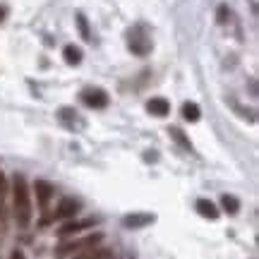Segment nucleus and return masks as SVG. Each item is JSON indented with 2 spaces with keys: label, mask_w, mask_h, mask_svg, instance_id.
Listing matches in <instances>:
<instances>
[{
  "label": "nucleus",
  "mask_w": 259,
  "mask_h": 259,
  "mask_svg": "<svg viewBox=\"0 0 259 259\" xmlns=\"http://www.w3.org/2000/svg\"><path fill=\"white\" fill-rule=\"evenodd\" d=\"M12 197H15V218L22 228H27L32 223V197H29V185L22 175L15 178Z\"/></svg>",
  "instance_id": "obj_1"
},
{
  "label": "nucleus",
  "mask_w": 259,
  "mask_h": 259,
  "mask_svg": "<svg viewBox=\"0 0 259 259\" xmlns=\"http://www.w3.org/2000/svg\"><path fill=\"white\" fill-rule=\"evenodd\" d=\"M127 46L135 55H147L151 51V36L147 34L144 24H135L127 32Z\"/></svg>",
  "instance_id": "obj_2"
},
{
  "label": "nucleus",
  "mask_w": 259,
  "mask_h": 259,
  "mask_svg": "<svg viewBox=\"0 0 259 259\" xmlns=\"http://www.w3.org/2000/svg\"><path fill=\"white\" fill-rule=\"evenodd\" d=\"M79 98H82V103L89 108H106L108 101H110L103 89H84V91L79 94Z\"/></svg>",
  "instance_id": "obj_3"
},
{
  "label": "nucleus",
  "mask_w": 259,
  "mask_h": 259,
  "mask_svg": "<svg viewBox=\"0 0 259 259\" xmlns=\"http://www.w3.org/2000/svg\"><path fill=\"white\" fill-rule=\"evenodd\" d=\"M156 221V214H149V211H137V214H127L125 218H122V226L125 228H144L149 226V223H154Z\"/></svg>",
  "instance_id": "obj_4"
},
{
  "label": "nucleus",
  "mask_w": 259,
  "mask_h": 259,
  "mask_svg": "<svg viewBox=\"0 0 259 259\" xmlns=\"http://www.w3.org/2000/svg\"><path fill=\"white\" fill-rule=\"evenodd\" d=\"M101 240H103V235H101V233H94V235L84 237V240H75V242L60 245V247H58V252H60V254H65V252H72V249H79V247H94V245H98Z\"/></svg>",
  "instance_id": "obj_5"
},
{
  "label": "nucleus",
  "mask_w": 259,
  "mask_h": 259,
  "mask_svg": "<svg viewBox=\"0 0 259 259\" xmlns=\"http://www.w3.org/2000/svg\"><path fill=\"white\" fill-rule=\"evenodd\" d=\"M147 110H149L151 115H156V118H166L171 113V103H168V98L154 96L147 101Z\"/></svg>",
  "instance_id": "obj_6"
},
{
  "label": "nucleus",
  "mask_w": 259,
  "mask_h": 259,
  "mask_svg": "<svg viewBox=\"0 0 259 259\" xmlns=\"http://www.w3.org/2000/svg\"><path fill=\"white\" fill-rule=\"evenodd\" d=\"M94 223H96V221H91V218H84V221H70V223H65V226L58 228V235H60V237L75 235V233L84 230V228H91Z\"/></svg>",
  "instance_id": "obj_7"
},
{
  "label": "nucleus",
  "mask_w": 259,
  "mask_h": 259,
  "mask_svg": "<svg viewBox=\"0 0 259 259\" xmlns=\"http://www.w3.org/2000/svg\"><path fill=\"white\" fill-rule=\"evenodd\" d=\"M77 211H79V202H77V199H70V197H67V199H63V202L58 204V209H55L53 218H58V221H60V218H70V216H75Z\"/></svg>",
  "instance_id": "obj_8"
},
{
  "label": "nucleus",
  "mask_w": 259,
  "mask_h": 259,
  "mask_svg": "<svg viewBox=\"0 0 259 259\" xmlns=\"http://www.w3.org/2000/svg\"><path fill=\"white\" fill-rule=\"evenodd\" d=\"M34 190H36V199H39V206L46 209L48 202H51V197H53V187L46 183V180H36L34 183Z\"/></svg>",
  "instance_id": "obj_9"
},
{
  "label": "nucleus",
  "mask_w": 259,
  "mask_h": 259,
  "mask_svg": "<svg viewBox=\"0 0 259 259\" xmlns=\"http://www.w3.org/2000/svg\"><path fill=\"white\" fill-rule=\"evenodd\" d=\"M197 211H199V216H204V218H218V209H216V204L211 202V199H199L197 202Z\"/></svg>",
  "instance_id": "obj_10"
},
{
  "label": "nucleus",
  "mask_w": 259,
  "mask_h": 259,
  "mask_svg": "<svg viewBox=\"0 0 259 259\" xmlns=\"http://www.w3.org/2000/svg\"><path fill=\"white\" fill-rule=\"evenodd\" d=\"M63 58L67 65H79L82 63V48H77V46H65Z\"/></svg>",
  "instance_id": "obj_11"
},
{
  "label": "nucleus",
  "mask_w": 259,
  "mask_h": 259,
  "mask_svg": "<svg viewBox=\"0 0 259 259\" xmlns=\"http://www.w3.org/2000/svg\"><path fill=\"white\" fill-rule=\"evenodd\" d=\"M183 118L190 120V122H197V120L202 118V110H199V106H197V103L187 101V103L183 106Z\"/></svg>",
  "instance_id": "obj_12"
},
{
  "label": "nucleus",
  "mask_w": 259,
  "mask_h": 259,
  "mask_svg": "<svg viewBox=\"0 0 259 259\" xmlns=\"http://www.w3.org/2000/svg\"><path fill=\"white\" fill-rule=\"evenodd\" d=\"M221 204L226 209V214H230V216L240 211V199L233 197V194H223V197H221Z\"/></svg>",
  "instance_id": "obj_13"
},
{
  "label": "nucleus",
  "mask_w": 259,
  "mask_h": 259,
  "mask_svg": "<svg viewBox=\"0 0 259 259\" xmlns=\"http://www.w3.org/2000/svg\"><path fill=\"white\" fill-rule=\"evenodd\" d=\"M168 132H171V137H173L175 142H178V144H180V147H183L185 151H192V142L187 140V135H185V132H183L180 127H171Z\"/></svg>",
  "instance_id": "obj_14"
},
{
  "label": "nucleus",
  "mask_w": 259,
  "mask_h": 259,
  "mask_svg": "<svg viewBox=\"0 0 259 259\" xmlns=\"http://www.w3.org/2000/svg\"><path fill=\"white\" fill-rule=\"evenodd\" d=\"M58 118L63 120V125L67 130H75V122H77V113L72 108H60V113H58Z\"/></svg>",
  "instance_id": "obj_15"
},
{
  "label": "nucleus",
  "mask_w": 259,
  "mask_h": 259,
  "mask_svg": "<svg viewBox=\"0 0 259 259\" xmlns=\"http://www.w3.org/2000/svg\"><path fill=\"white\" fill-rule=\"evenodd\" d=\"M77 27H79V34H82V39L84 41H91V29H89V22H86V17L82 15V12H77Z\"/></svg>",
  "instance_id": "obj_16"
},
{
  "label": "nucleus",
  "mask_w": 259,
  "mask_h": 259,
  "mask_svg": "<svg viewBox=\"0 0 259 259\" xmlns=\"http://www.w3.org/2000/svg\"><path fill=\"white\" fill-rule=\"evenodd\" d=\"M228 17H230V10H228L226 5H221V8H218V15H216V20H218V24H226Z\"/></svg>",
  "instance_id": "obj_17"
},
{
  "label": "nucleus",
  "mask_w": 259,
  "mask_h": 259,
  "mask_svg": "<svg viewBox=\"0 0 259 259\" xmlns=\"http://www.w3.org/2000/svg\"><path fill=\"white\" fill-rule=\"evenodd\" d=\"M156 159H159L156 151H147V154H144V161H156Z\"/></svg>",
  "instance_id": "obj_18"
},
{
  "label": "nucleus",
  "mask_w": 259,
  "mask_h": 259,
  "mask_svg": "<svg viewBox=\"0 0 259 259\" xmlns=\"http://www.w3.org/2000/svg\"><path fill=\"white\" fill-rule=\"evenodd\" d=\"M249 91H252V96H257V82L254 79H249Z\"/></svg>",
  "instance_id": "obj_19"
},
{
  "label": "nucleus",
  "mask_w": 259,
  "mask_h": 259,
  "mask_svg": "<svg viewBox=\"0 0 259 259\" xmlns=\"http://www.w3.org/2000/svg\"><path fill=\"white\" fill-rule=\"evenodd\" d=\"M5 17H8V10H5V5H0V22L5 20Z\"/></svg>",
  "instance_id": "obj_20"
},
{
  "label": "nucleus",
  "mask_w": 259,
  "mask_h": 259,
  "mask_svg": "<svg viewBox=\"0 0 259 259\" xmlns=\"http://www.w3.org/2000/svg\"><path fill=\"white\" fill-rule=\"evenodd\" d=\"M12 259H24V254H22L20 249H15V252H12Z\"/></svg>",
  "instance_id": "obj_21"
},
{
  "label": "nucleus",
  "mask_w": 259,
  "mask_h": 259,
  "mask_svg": "<svg viewBox=\"0 0 259 259\" xmlns=\"http://www.w3.org/2000/svg\"><path fill=\"white\" fill-rule=\"evenodd\" d=\"M3 190H5V175L0 173V192H3Z\"/></svg>",
  "instance_id": "obj_22"
}]
</instances>
